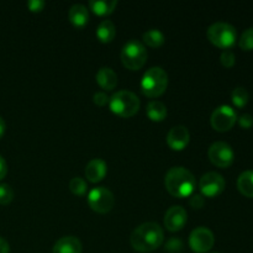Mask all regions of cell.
<instances>
[{"label":"cell","mask_w":253,"mask_h":253,"mask_svg":"<svg viewBox=\"0 0 253 253\" xmlns=\"http://www.w3.org/2000/svg\"><path fill=\"white\" fill-rule=\"evenodd\" d=\"M69 189L73 194L84 195L86 193V189H88V185H86V182L82 177H74L69 182Z\"/></svg>","instance_id":"cell-24"},{"label":"cell","mask_w":253,"mask_h":253,"mask_svg":"<svg viewBox=\"0 0 253 253\" xmlns=\"http://www.w3.org/2000/svg\"><path fill=\"white\" fill-rule=\"evenodd\" d=\"M116 35V27L111 20H103L96 27V36L101 42L113 41Z\"/></svg>","instance_id":"cell-19"},{"label":"cell","mask_w":253,"mask_h":253,"mask_svg":"<svg viewBox=\"0 0 253 253\" xmlns=\"http://www.w3.org/2000/svg\"><path fill=\"white\" fill-rule=\"evenodd\" d=\"M9 252H10L9 242H7L4 237L0 236V253H9Z\"/></svg>","instance_id":"cell-33"},{"label":"cell","mask_w":253,"mask_h":253,"mask_svg":"<svg viewBox=\"0 0 253 253\" xmlns=\"http://www.w3.org/2000/svg\"><path fill=\"white\" fill-rule=\"evenodd\" d=\"M118 5V0H90L89 6L95 14L109 15L114 11Z\"/></svg>","instance_id":"cell-21"},{"label":"cell","mask_w":253,"mask_h":253,"mask_svg":"<svg viewBox=\"0 0 253 253\" xmlns=\"http://www.w3.org/2000/svg\"><path fill=\"white\" fill-rule=\"evenodd\" d=\"M208 156H209L210 161L220 168H226L231 166L235 158L232 147L224 141H216L212 143L208 151Z\"/></svg>","instance_id":"cell-8"},{"label":"cell","mask_w":253,"mask_h":253,"mask_svg":"<svg viewBox=\"0 0 253 253\" xmlns=\"http://www.w3.org/2000/svg\"><path fill=\"white\" fill-rule=\"evenodd\" d=\"M108 172V165L101 158H93L89 161L85 167V177L89 182L96 183L100 182Z\"/></svg>","instance_id":"cell-14"},{"label":"cell","mask_w":253,"mask_h":253,"mask_svg":"<svg viewBox=\"0 0 253 253\" xmlns=\"http://www.w3.org/2000/svg\"><path fill=\"white\" fill-rule=\"evenodd\" d=\"M14 199V190L7 183L0 184V204L7 205Z\"/></svg>","instance_id":"cell-26"},{"label":"cell","mask_w":253,"mask_h":253,"mask_svg":"<svg viewBox=\"0 0 253 253\" xmlns=\"http://www.w3.org/2000/svg\"><path fill=\"white\" fill-rule=\"evenodd\" d=\"M146 113L152 121H162L167 116V106L158 100H151L147 104Z\"/></svg>","instance_id":"cell-20"},{"label":"cell","mask_w":253,"mask_h":253,"mask_svg":"<svg viewBox=\"0 0 253 253\" xmlns=\"http://www.w3.org/2000/svg\"><path fill=\"white\" fill-rule=\"evenodd\" d=\"M237 120H239L240 126L244 128H251L253 126V116L251 114H242L240 118H237Z\"/></svg>","instance_id":"cell-29"},{"label":"cell","mask_w":253,"mask_h":253,"mask_svg":"<svg viewBox=\"0 0 253 253\" xmlns=\"http://www.w3.org/2000/svg\"><path fill=\"white\" fill-rule=\"evenodd\" d=\"M187 210L180 205H173V207L168 208V210L166 211L165 225L169 231H178L187 224Z\"/></svg>","instance_id":"cell-12"},{"label":"cell","mask_w":253,"mask_h":253,"mask_svg":"<svg viewBox=\"0 0 253 253\" xmlns=\"http://www.w3.org/2000/svg\"><path fill=\"white\" fill-rule=\"evenodd\" d=\"M231 99L232 103L235 104V106H237V108H244V106H246V104L249 103L250 94L246 88H244V86H237V88H235L234 90H232Z\"/></svg>","instance_id":"cell-23"},{"label":"cell","mask_w":253,"mask_h":253,"mask_svg":"<svg viewBox=\"0 0 253 253\" xmlns=\"http://www.w3.org/2000/svg\"><path fill=\"white\" fill-rule=\"evenodd\" d=\"M109 99L110 98H109L108 94H106L105 91H96V93H94V95H93L94 103L99 106H104L105 104H108Z\"/></svg>","instance_id":"cell-28"},{"label":"cell","mask_w":253,"mask_h":253,"mask_svg":"<svg viewBox=\"0 0 253 253\" xmlns=\"http://www.w3.org/2000/svg\"><path fill=\"white\" fill-rule=\"evenodd\" d=\"M207 36L211 43L220 48L229 49L235 44L237 40V31L231 24L217 21L208 27Z\"/></svg>","instance_id":"cell-5"},{"label":"cell","mask_w":253,"mask_h":253,"mask_svg":"<svg viewBox=\"0 0 253 253\" xmlns=\"http://www.w3.org/2000/svg\"><path fill=\"white\" fill-rule=\"evenodd\" d=\"M165 240L163 230L157 222L147 221L138 225L130 236L131 246L138 252H151L158 249Z\"/></svg>","instance_id":"cell-1"},{"label":"cell","mask_w":253,"mask_h":253,"mask_svg":"<svg viewBox=\"0 0 253 253\" xmlns=\"http://www.w3.org/2000/svg\"><path fill=\"white\" fill-rule=\"evenodd\" d=\"M68 17L74 26L82 27L88 22L89 11L84 5L73 4L68 11Z\"/></svg>","instance_id":"cell-17"},{"label":"cell","mask_w":253,"mask_h":253,"mask_svg":"<svg viewBox=\"0 0 253 253\" xmlns=\"http://www.w3.org/2000/svg\"><path fill=\"white\" fill-rule=\"evenodd\" d=\"M142 39L150 47H160L165 42V35L158 29H150L143 32Z\"/></svg>","instance_id":"cell-22"},{"label":"cell","mask_w":253,"mask_h":253,"mask_svg":"<svg viewBox=\"0 0 253 253\" xmlns=\"http://www.w3.org/2000/svg\"><path fill=\"white\" fill-rule=\"evenodd\" d=\"M27 7L34 12L41 11L44 7V1L43 0H29L27 1Z\"/></svg>","instance_id":"cell-30"},{"label":"cell","mask_w":253,"mask_h":253,"mask_svg":"<svg viewBox=\"0 0 253 253\" xmlns=\"http://www.w3.org/2000/svg\"><path fill=\"white\" fill-rule=\"evenodd\" d=\"M89 207L98 212H108L115 204L113 192L106 187H95L88 194Z\"/></svg>","instance_id":"cell-7"},{"label":"cell","mask_w":253,"mask_h":253,"mask_svg":"<svg viewBox=\"0 0 253 253\" xmlns=\"http://www.w3.org/2000/svg\"><path fill=\"white\" fill-rule=\"evenodd\" d=\"M96 82L99 85L106 90H111L118 84V74L115 73L113 68L110 67H101L98 72H96Z\"/></svg>","instance_id":"cell-16"},{"label":"cell","mask_w":253,"mask_h":253,"mask_svg":"<svg viewBox=\"0 0 253 253\" xmlns=\"http://www.w3.org/2000/svg\"><path fill=\"white\" fill-rule=\"evenodd\" d=\"M165 184L168 192L175 198H184L192 194L195 188V177L184 167H172L165 175Z\"/></svg>","instance_id":"cell-2"},{"label":"cell","mask_w":253,"mask_h":253,"mask_svg":"<svg viewBox=\"0 0 253 253\" xmlns=\"http://www.w3.org/2000/svg\"><path fill=\"white\" fill-rule=\"evenodd\" d=\"M215 244V236L210 229L205 226L195 227L189 235V245L197 253H205L212 249Z\"/></svg>","instance_id":"cell-10"},{"label":"cell","mask_w":253,"mask_h":253,"mask_svg":"<svg viewBox=\"0 0 253 253\" xmlns=\"http://www.w3.org/2000/svg\"><path fill=\"white\" fill-rule=\"evenodd\" d=\"M6 173H7V163L6 161H5V158L0 155V180H1L2 178H5Z\"/></svg>","instance_id":"cell-32"},{"label":"cell","mask_w":253,"mask_h":253,"mask_svg":"<svg viewBox=\"0 0 253 253\" xmlns=\"http://www.w3.org/2000/svg\"><path fill=\"white\" fill-rule=\"evenodd\" d=\"M220 61H221L222 66L226 67V68H231L232 66L236 62V57H235V53L231 51V49H224L220 56Z\"/></svg>","instance_id":"cell-27"},{"label":"cell","mask_w":253,"mask_h":253,"mask_svg":"<svg viewBox=\"0 0 253 253\" xmlns=\"http://www.w3.org/2000/svg\"><path fill=\"white\" fill-rule=\"evenodd\" d=\"M211 253H220V252H211Z\"/></svg>","instance_id":"cell-35"},{"label":"cell","mask_w":253,"mask_h":253,"mask_svg":"<svg viewBox=\"0 0 253 253\" xmlns=\"http://www.w3.org/2000/svg\"><path fill=\"white\" fill-rule=\"evenodd\" d=\"M53 253H82V242L76 236H63L54 244Z\"/></svg>","instance_id":"cell-15"},{"label":"cell","mask_w":253,"mask_h":253,"mask_svg":"<svg viewBox=\"0 0 253 253\" xmlns=\"http://www.w3.org/2000/svg\"><path fill=\"white\" fill-rule=\"evenodd\" d=\"M168 74L162 67H151L141 79V90L150 98L160 96L167 89Z\"/></svg>","instance_id":"cell-3"},{"label":"cell","mask_w":253,"mask_h":253,"mask_svg":"<svg viewBox=\"0 0 253 253\" xmlns=\"http://www.w3.org/2000/svg\"><path fill=\"white\" fill-rule=\"evenodd\" d=\"M147 59V51L143 43L138 40L131 39L126 42L121 49V61L128 69H140Z\"/></svg>","instance_id":"cell-6"},{"label":"cell","mask_w":253,"mask_h":253,"mask_svg":"<svg viewBox=\"0 0 253 253\" xmlns=\"http://www.w3.org/2000/svg\"><path fill=\"white\" fill-rule=\"evenodd\" d=\"M237 121V114L231 106L229 105H220L212 111L211 118H210V123L211 126L216 131L224 132V131H229L235 125Z\"/></svg>","instance_id":"cell-9"},{"label":"cell","mask_w":253,"mask_h":253,"mask_svg":"<svg viewBox=\"0 0 253 253\" xmlns=\"http://www.w3.org/2000/svg\"><path fill=\"white\" fill-rule=\"evenodd\" d=\"M204 203H205L204 197H203L202 194L195 193V194H193L192 197H190V204H192L194 208H202L203 205H204Z\"/></svg>","instance_id":"cell-31"},{"label":"cell","mask_w":253,"mask_h":253,"mask_svg":"<svg viewBox=\"0 0 253 253\" xmlns=\"http://www.w3.org/2000/svg\"><path fill=\"white\" fill-rule=\"evenodd\" d=\"M237 189L242 195L253 198V170H245L237 178Z\"/></svg>","instance_id":"cell-18"},{"label":"cell","mask_w":253,"mask_h":253,"mask_svg":"<svg viewBox=\"0 0 253 253\" xmlns=\"http://www.w3.org/2000/svg\"><path fill=\"white\" fill-rule=\"evenodd\" d=\"M224 177L217 172H208L200 178L199 188L203 195L208 198H214L216 195L221 194L225 189Z\"/></svg>","instance_id":"cell-11"},{"label":"cell","mask_w":253,"mask_h":253,"mask_svg":"<svg viewBox=\"0 0 253 253\" xmlns=\"http://www.w3.org/2000/svg\"><path fill=\"white\" fill-rule=\"evenodd\" d=\"M5 128H6V124H5L4 119H2L1 116H0V138H1L2 136H4Z\"/></svg>","instance_id":"cell-34"},{"label":"cell","mask_w":253,"mask_h":253,"mask_svg":"<svg viewBox=\"0 0 253 253\" xmlns=\"http://www.w3.org/2000/svg\"><path fill=\"white\" fill-rule=\"evenodd\" d=\"M109 105L116 115L121 118H131L140 109V99L130 90H119L109 99Z\"/></svg>","instance_id":"cell-4"},{"label":"cell","mask_w":253,"mask_h":253,"mask_svg":"<svg viewBox=\"0 0 253 253\" xmlns=\"http://www.w3.org/2000/svg\"><path fill=\"white\" fill-rule=\"evenodd\" d=\"M239 44L244 51H252L253 49V27H249L242 32L239 40Z\"/></svg>","instance_id":"cell-25"},{"label":"cell","mask_w":253,"mask_h":253,"mask_svg":"<svg viewBox=\"0 0 253 253\" xmlns=\"http://www.w3.org/2000/svg\"><path fill=\"white\" fill-rule=\"evenodd\" d=\"M190 140V133L187 126H173L167 133V143L172 150L180 151L187 147Z\"/></svg>","instance_id":"cell-13"}]
</instances>
